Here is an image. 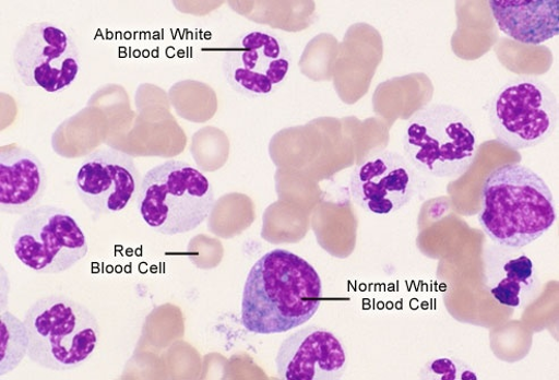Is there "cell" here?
<instances>
[{"instance_id": "18", "label": "cell", "mask_w": 559, "mask_h": 380, "mask_svg": "<svg viewBox=\"0 0 559 380\" xmlns=\"http://www.w3.org/2000/svg\"><path fill=\"white\" fill-rule=\"evenodd\" d=\"M506 277L525 284L534 276V261L527 256H520L506 262Z\"/></svg>"}, {"instance_id": "13", "label": "cell", "mask_w": 559, "mask_h": 380, "mask_svg": "<svg viewBox=\"0 0 559 380\" xmlns=\"http://www.w3.org/2000/svg\"><path fill=\"white\" fill-rule=\"evenodd\" d=\"M47 188L46 168L33 152L17 144L0 150V209L22 216L39 206Z\"/></svg>"}, {"instance_id": "1", "label": "cell", "mask_w": 559, "mask_h": 380, "mask_svg": "<svg viewBox=\"0 0 559 380\" xmlns=\"http://www.w3.org/2000/svg\"><path fill=\"white\" fill-rule=\"evenodd\" d=\"M322 283L309 261L285 249L263 254L243 288L241 320L253 334L274 335L296 330L317 313Z\"/></svg>"}, {"instance_id": "3", "label": "cell", "mask_w": 559, "mask_h": 380, "mask_svg": "<svg viewBox=\"0 0 559 380\" xmlns=\"http://www.w3.org/2000/svg\"><path fill=\"white\" fill-rule=\"evenodd\" d=\"M479 138L473 120L461 108L430 104L408 120L403 153L418 173L437 179H456L474 165Z\"/></svg>"}, {"instance_id": "11", "label": "cell", "mask_w": 559, "mask_h": 380, "mask_svg": "<svg viewBox=\"0 0 559 380\" xmlns=\"http://www.w3.org/2000/svg\"><path fill=\"white\" fill-rule=\"evenodd\" d=\"M418 181L417 169L403 155L384 151L373 154L353 170L349 193L365 212L392 215L414 199Z\"/></svg>"}, {"instance_id": "2", "label": "cell", "mask_w": 559, "mask_h": 380, "mask_svg": "<svg viewBox=\"0 0 559 380\" xmlns=\"http://www.w3.org/2000/svg\"><path fill=\"white\" fill-rule=\"evenodd\" d=\"M556 218L552 193L535 170L522 164H507L489 173L478 219L495 245L524 248L544 237Z\"/></svg>"}, {"instance_id": "17", "label": "cell", "mask_w": 559, "mask_h": 380, "mask_svg": "<svg viewBox=\"0 0 559 380\" xmlns=\"http://www.w3.org/2000/svg\"><path fill=\"white\" fill-rule=\"evenodd\" d=\"M521 290L522 284L506 277L491 289V295L500 305L519 308Z\"/></svg>"}, {"instance_id": "10", "label": "cell", "mask_w": 559, "mask_h": 380, "mask_svg": "<svg viewBox=\"0 0 559 380\" xmlns=\"http://www.w3.org/2000/svg\"><path fill=\"white\" fill-rule=\"evenodd\" d=\"M135 161L111 147L87 156L75 177V189L84 206L95 216L121 213L141 186Z\"/></svg>"}, {"instance_id": "9", "label": "cell", "mask_w": 559, "mask_h": 380, "mask_svg": "<svg viewBox=\"0 0 559 380\" xmlns=\"http://www.w3.org/2000/svg\"><path fill=\"white\" fill-rule=\"evenodd\" d=\"M292 67L287 45L270 31H250L235 39L223 58L231 90L249 98L269 97L286 81Z\"/></svg>"}, {"instance_id": "12", "label": "cell", "mask_w": 559, "mask_h": 380, "mask_svg": "<svg viewBox=\"0 0 559 380\" xmlns=\"http://www.w3.org/2000/svg\"><path fill=\"white\" fill-rule=\"evenodd\" d=\"M275 363L285 380H337L346 371L347 353L333 332L310 326L284 340Z\"/></svg>"}, {"instance_id": "15", "label": "cell", "mask_w": 559, "mask_h": 380, "mask_svg": "<svg viewBox=\"0 0 559 380\" xmlns=\"http://www.w3.org/2000/svg\"><path fill=\"white\" fill-rule=\"evenodd\" d=\"M28 336L24 321L10 311L0 314V375L15 370L27 356Z\"/></svg>"}, {"instance_id": "8", "label": "cell", "mask_w": 559, "mask_h": 380, "mask_svg": "<svg viewBox=\"0 0 559 380\" xmlns=\"http://www.w3.org/2000/svg\"><path fill=\"white\" fill-rule=\"evenodd\" d=\"M81 63L73 33L52 22L25 26L13 50V66L20 81L48 94L68 90L78 79Z\"/></svg>"}, {"instance_id": "7", "label": "cell", "mask_w": 559, "mask_h": 380, "mask_svg": "<svg viewBox=\"0 0 559 380\" xmlns=\"http://www.w3.org/2000/svg\"><path fill=\"white\" fill-rule=\"evenodd\" d=\"M488 119L495 138L506 147L534 149L551 136L557 127V98L544 81L518 76L495 94Z\"/></svg>"}, {"instance_id": "5", "label": "cell", "mask_w": 559, "mask_h": 380, "mask_svg": "<svg viewBox=\"0 0 559 380\" xmlns=\"http://www.w3.org/2000/svg\"><path fill=\"white\" fill-rule=\"evenodd\" d=\"M27 357L56 371L73 370L91 359L100 331L97 318L63 295L45 296L26 310Z\"/></svg>"}, {"instance_id": "6", "label": "cell", "mask_w": 559, "mask_h": 380, "mask_svg": "<svg viewBox=\"0 0 559 380\" xmlns=\"http://www.w3.org/2000/svg\"><path fill=\"white\" fill-rule=\"evenodd\" d=\"M12 249L22 264L40 275H60L85 258V233L64 209L43 204L15 223Z\"/></svg>"}, {"instance_id": "14", "label": "cell", "mask_w": 559, "mask_h": 380, "mask_svg": "<svg viewBox=\"0 0 559 380\" xmlns=\"http://www.w3.org/2000/svg\"><path fill=\"white\" fill-rule=\"evenodd\" d=\"M488 5L499 31L519 44L538 46L558 36V0H514Z\"/></svg>"}, {"instance_id": "16", "label": "cell", "mask_w": 559, "mask_h": 380, "mask_svg": "<svg viewBox=\"0 0 559 380\" xmlns=\"http://www.w3.org/2000/svg\"><path fill=\"white\" fill-rule=\"evenodd\" d=\"M423 379L462 380L478 379L477 373L464 361L451 357L431 359L421 371Z\"/></svg>"}, {"instance_id": "4", "label": "cell", "mask_w": 559, "mask_h": 380, "mask_svg": "<svg viewBox=\"0 0 559 380\" xmlns=\"http://www.w3.org/2000/svg\"><path fill=\"white\" fill-rule=\"evenodd\" d=\"M215 206L210 179L182 161L171 159L152 168L138 193V210L144 223L167 237L194 230Z\"/></svg>"}]
</instances>
